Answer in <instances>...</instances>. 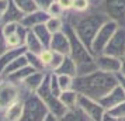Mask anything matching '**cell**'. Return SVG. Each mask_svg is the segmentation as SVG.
<instances>
[{
    "label": "cell",
    "mask_w": 125,
    "mask_h": 121,
    "mask_svg": "<svg viewBox=\"0 0 125 121\" xmlns=\"http://www.w3.org/2000/svg\"><path fill=\"white\" fill-rule=\"evenodd\" d=\"M65 23L69 24L79 40L86 45V48L91 52V44L96 38L97 33L100 31L104 24L110 21L105 13L100 9H90L84 13H76L73 10L66 11L63 16Z\"/></svg>",
    "instance_id": "6da1fadb"
},
{
    "label": "cell",
    "mask_w": 125,
    "mask_h": 121,
    "mask_svg": "<svg viewBox=\"0 0 125 121\" xmlns=\"http://www.w3.org/2000/svg\"><path fill=\"white\" fill-rule=\"evenodd\" d=\"M28 94H31L24 85H16L7 79L0 80V118L11 104L18 100H24Z\"/></svg>",
    "instance_id": "277c9868"
},
{
    "label": "cell",
    "mask_w": 125,
    "mask_h": 121,
    "mask_svg": "<svg viewBox=\"0 0 125 121\" xmlns=\"http://www.w3.org/2000/svg\"><path fill=\"white\" fill-rule=\"evenodd\" d=\"M77 107L90 118V121H101L103 115L105 114V110L103 109V106L98 101L84 96H79Z\"/></svg>",
    "instance_id": "30bf717a"
},
{
    "label": "cell",
    "mask_w": 125,
    "mask_h": 121,
    "mask_svg": "<svg viewBox=\"0 0 125 121\" xmlns=\"http://www.w3.org/2000/svg\"><path fill=\"white\" fill-rule=\"evenodd\" d=\"M9 49L6 42V37H4V33H3V25L0 24V55H3L4 52Z\"/></svg>",
    "instance_id": "d590c367"
},
{
    "label": "cell",
    "mask_w": 125,
    "mask_h": 121,
    "mask_svg": "<svg viewBox=\"0 0 125 121\" xmlns=\"http://www.w3.org/2000/svg\"><path fill=\"white\" fill-rule=\"evenodd\" d=\"M34 72H37V70H35L32 66L28 65V66H25V68L17 70V72H14L11 75L6 76V77H3V79H7V80H10L11 83H16V85H23L24 82H25V79H27L30 75H32Z\"/></svg>",
    "instance_id": "603a6c76"
},
{
    "label": "cell",
    "mask_w": 125,
    "mask_h": 121,
    "mask_svg": "<svg viewBox=\"0 0 125 121\" xmlns=\"http://www.w3.org/2000/svg\"><path fill=\"white\" fill-rule=\"evenodd\" d=\"M13 1L24 14H30V13L38 10V7L35 4V0H13Z\"/></svg>",
    "instance_id": "f1b7e54d"
},
{
    "label": "cell",
    "mask_w": 125,
    "mask_h": 121,
    "mask_svg": "<svg viewBox=\"0 0 125 121\" xmlns=\"http://www.w3.org/2000/svg\"><path fill=\"white\" fill-rule=\"evenodd\" d=\"M103 54H107L115 58H124L125 56V27H118L114 33L113 38L110 40L108 45Z\"/></svg>",
    "instance_id": "8fae6325"
},
{
    "label": "cell",
    "mask_w": 125,
    "mask_h": 121,
    "mask_svg": "<svg viewBox=\"0 0 125 121\" xmlns=\"http://www.w3.org/2000/svg\"><path fill=\"white\" fill-rule=\"evenodd\" d=\"M101 121H121L119 118H117V117H114V115H111L108 111H105V114L103 115Z\"/></svg>",
    "instance_id": "f35d334b"
},
{
    "label": "cell",
    "mask_w": 125,
    "mask_h": 121,
    "mask_svg": "<svg viewBox=\"0 0 125 121\" xmlns=\"http://www.w3.org/2000/svg\"><path fill=\"white\" fill-rule=\"evenodd\" d=\"M25 56H27V61H28V65L30 66H32L35 70H41V72H46L44 69V66L41 64V59L38 55H35V54H31V52H25Z\"/></svg>",
    "instance_id": "f546056e"
},
{
    "label": "cell",
    "mask_w": 125,
    "mask_h": 121,
    "mask_svg": "<svg viewBox=\"0 0 125 121\" xmlns=\"http://www.w3.org/2000/svg\"><path fill=\"white\" fill-rule=\"evenodd\" d=\"M49 48L52 51L63 55V56H69L70 55V42H69V38L68 35L65 34V31L52 35Z\"/></svg>",
    "instance_id": "9a60e30c"
},
{
    "label": "cell",
    "mask_w": 125,
    "mask_h": 121,
    "mask_svg": "<svg viewBox=\"0 0 125 121\" xmlns=\"http://www.w3.org/2000/svg\"><path fill=\"white\" fill-rule=\"evenodd\" d=\"M98 9L119 27H125V0H101Z\"/></svg>",
    "instance_id": "9c48e42d"
},
{
    "label": "cell",
    "mask_w": 125,
    "mask_h": 121,
    "mask_svg": "<svg viewBox=\"0 0 125 121\" xmlns=\"http://www.w3.org/2000/svg\"><path fill=\"white\" fill-rule=\"evenodd\" d=\"M9 3H10V0H0V18L4 16L7 7H9Z\"/></svg>",
    "instance_id": "74e56055"
},
{
    "label": "cell",
    "mask_w": 125,
    "mask_h": 121,
    "mask_svg": "<svg viewBox=\"0 0 125 121\" xmlns=\"http://www.w3.org/2000/svg\"><path fill=\"white\" fill-rule=\"evenodd\" d=\"M56 1H58V4L65 10V13L70 11L73 9V4H74V0H56Z\"/></svg>",
    "instance_id": "8d00e7d4"
},
{
    "label": "cell",
    "mask_w": 125,
    "mask_h": 121,
    "mask_svg": "<svg viewBox=\"0 0 125 121\" xmlns=\"http://www.w3.org/2000/svg\"><path fill=\"white\" fill-rule=\"evenodd\" d=\"M51 18V16L46 11H42V10H35V11L30 13V14H25L23 18V24L24 27H27L28 30L34 28L37 25H41V24H45L48 20Z\"/></svg>",
    "instance_id": "2e32d148"
},
{
    "label": "cell",
    "mask_w": 125,
    "mask_h": 121,
    "mask_svg": "<svg viewBox=\"0 0 125 121\" xmlns=\"http://www.w3.org/2000/svg\"><path fill=\"white\" fill-rule=\"evenodd\" d=\"M27 52V48L24 46H18V48H9L3 55H0V72H3L9 64H11L14 59H17L18 56H21Z\"/></svg>",
    "instance_id": "e0dca14e"
},
{
    "label": "cell",
    "mask_w": 125,
    "mask_h": 121,
    "mask_svg": "<svg viewBox=\"0 0 125 121\" xmlns=\"http://www.w3.org/2000/svg\"><path fill=\"white\" fill-rule=\"evenodd\" d=\"M125 101V92L124 89L119 86H115L111 90V92L105 94L101 100H98V103L103 106V109L105 110V111H110V110H113L114 107H117L118 104L124 103Z\"/></svg>",
    "instance_id": "4fadbf2b"
},
{
    "label": "cell",
    "mask_w": 125,
    "mask_h": 121,
    "mask_svg": "<svg viewBox=\"0 0 125 121\" xmlns=\"http://www.w3.org/2000/svg\"><path fill=\"white\" fill-rule=\"evenodd\" d=\"M119 75L125 76V58L121 59V69H119Z\"/></svg>",
    "instance_id": "b9f144b4"
},
{
    "label": "cell",
    "mask_w": 125,
    "mask_h": 121,
    "mask_svg": "<svg viewBox=\"0 0 125 121\" xmlns=\"http://www.w3.org/2000/svg\"><path fill=\"white\" fill-rule=\"evenodd\" d=\"M38 56H40L41 64H42V66H44V69H45L46 72H53L59 65L62 64L63 58H65L63 55H61V54L52 51L51 48H45Z\"/></svg>",
    "instance_id": "5bb4252c"
},
{
    "label": "cell",
    "mask_w": 125,
    "mask_h": 121,
    "mask_svg": "<svg viewBox=\"0 0 125 121\" xmlns=\"http://www.w3.org/2000/svg\"><path fill=\"white\" fill-rule=\"evenodd\" d=\"M58 121H90V118L79 107H74V109H69L63 115H61Z\"/></svg>",
    "instance_id": "484cf974"
},
{
    "label": "cell",
    "mask_w": 125,
    "mask_h": 121,
    "mask_svg": "<svg viewBox=\"0 0 125 121\" xmlns=\"http://www.w3.org/2000/svg\"><path fill=\"white\" fill-rule=\"evenodd\" d=\"M1 25L9 48H18L25 45V38L30 31L27 27H24L21 23H6Z\"/></svg>",
    "instance_id": "52a82bcc"
},
{
    "label": "cell",
    "mask_w": 125,
    "mask_h": 121,
    "mask_svg": "<svg viewBox=\"0 0 125 121\" xmlns=\"http://www.w3.org/2000/svg\"><path fill=\"white\" fill-rule=\"evenodd\" d=\"M0 121H1V118H0Z\"/></svg>",
    "instance_id": "bcb514c9"
},
{
    "label": "cell",
    "mask_w": 125,
    "mask_h": 121,
    "mask_svg": "<svg viewBox=\"0 0 125 121\" xmlns=\"http://www.w3.org/2000/svg\"><path fill=\"white\" fill-rule=\"evenodd\" d=\"M46 28L49 30V33L52 35L58 34V33H62L65 28V20L62 17H51L48 21L45 23Z\"/></svg>",
    "instance_id": "83f0119b"
},
{
    "label": "cell",
    "mask_w": 125,
    "mask_h": 121,
    "mask_svg": "<svg viewBox=\"0 0 125 121\" xmlns=\"http://www.w3.org/2000/svg\"><path fill=\"white\" fill-rule=\"evenodd\" d=\"M46 13H48L51 17H62L63 18V16H65V10H63L62 7L58 4L56 0H55V1L51 4V7L48 9V11H46Z\"/></svg>",
    "instance_id": "d6a6232c"
},
{
    "label": "cell",
    "mask_w": 125,
    "mask_h": 121,
    "mask_svg": "<svg viewBox=\"0 0 125 121\" xmlns=\"http://www.w3.org/2000/svg\"><path fill=\"white\" fill-rule=\"evenodd\" d=\"M1 79H3V76H1V72H0V80H1Z\"/></svg>",
    "instance_id": "7bdbcfd3"
},
{
    "label": "cell",
    "mask_w": 125,
    "mask_h": 121,
    "mask_svg": "<svg viewBox=\"0 0 125 121\" xmlns=\"http://www.w3.org/2000/svg\"><path fill=\"white\" fill-rule=\"evenodd\" d=\"M24 16H25V14L14 4V1L10 0L6 13H4V16L1 17V23L3 24H6V23H21Z\"/></svg>",
    "instance_id": "d6986e66"
},
{
    "label": "cell",
    "mask_w": 125,
    "mask_h": 121,
    "mask_svg": "<svg viewBox=\"0 0 125 121\" xmlns=\"http://www.w3.org/2000/svg\"><path fill=\"white\" fill-rule=\"evenodd\" d=\"M124 58H125V56H124Z\"/></svg>",
    "instance_id": "7dc6e473"
},
{
    "label": "cell",
    "mask_w": 125,
    "mask_h": 121,
    "mask_svg": "<svg viewBox=\"0 0 125 121\" xmlns=\"http://www.w3.org/2000/svg\"><path fill=\"white\" fill-rule=\"evenodd\" d=\"M55 0H35V4L38 7V10H42V11H48V9L51 7V4Z\"/></svg>",
    "instance_id": "e575fe53"
},
{
    "label": "cell",
    "mask_w": 125,
    "mask_h": 121,
    "mask_svg": "<svg viewBox=\"0 0 125 121\" xmlns=\"http://www.w3.org/2000/svg\"><path fill=\"white\" fill-rule=\"evenodd\" d=\"M63 31H65V34L68 35L69 42H70V55H69V56L72 58L74 61V64H76L77 76H84V75H89L91 72L97 70L94 55H93V54L86 48L84 44L79 40V37L76 35L73 28H72L69 24L65 23Z\"/></svg>",
    "instance_id": "3957f363"
},
{
    "label": "cell",
    "mask_w": 125,
    "mask_h": 121,
    "mask_svg": "<svg viewBox=\"0 0 125 121\" xmlns=\"http://www.w3.org/2000/svg\"><path fill=\"white\" fill-rule=\"evenodd\" d=\"M25 48H27V52H31V54H35V55H40L41 52L44 51L45 48L42 45L37 35L32 33V30H30L28 34H27V38H25Z\"/></svg>",
    "instance_id": "7402d4cb"
},
{
    "label": "cell",
    "mask_w": 125,
    "mask_h": 121,
    "mask_svg": "<svg viewBox=\"0 0 125 121\" xmlns=\"http://www.w3.org/2000/svg\"><path fill=\"white\" fill-rule=\"evenodd\" d=\"M94 59H96V66L98 70L114 73V75L119 73L122 58H115L111 55H107V54H100V55H96Z\"/></svg>",
    "instance_id": "7c38bea8"
},
{
    "label": "cell",
    "mask_w": 125,
    "mask_h": 121,
    "mask_svg": "<svg viewBox=\"0 0 125 121\" xmlns=\"http://www.w3.org/2000/svg\"><path fill=\"white\" fill-rule=\"evenodd\" d=\"M44 121H58V117H56V115H53L52 113H48L46 117L44 118Z\"/></svg>",
    "instance_id": "60d3db41"
},
{
    "label": "cell",
    "mask_w": 125,
    "mask_h": 121,
    "mask_svg": "<svg viewBox=\"0 0 125 121\" xmlns=\"http://www.w3.org/2000/svg\"><path fill=\"white\" fill-rule=\"evenodd\" d=\"M111 115H114V117H117V118H119V120H122V118H125V101L124 103L118 104L117 107H114L113 110H110L108 111Z\"/></svg>",
    "instance_id": "836d02e7"
},
{
    "label": "cell",
    "mask_w": 125,
    "mask_h": 121,
    "mask_svg": "<svg viewBox=\"0 0 125 121\" xmlns=\"http://www.w3.org/2000/svg\"><path fill=\"white\" fill-rule=\"evenodd\" d=\"M0 24H3V23H1V18H0Z\"/></svg>",
    "instance_id": "ee69618b"
},
{
    "label": "cell",
    "mask_w": 125,
    "mask_h": 121,
    "mask_svg": "<svg viewBox=\"0 0 125 121\" xmlns=\"http://www.w3.org/2000/svg\"><path fill=\"white\" fill-rule=\"evenodd\" d=\"M48 72H41V70H37V72H34L32 75H30L27 79H25V82H24L23 85L27 89H28L31 93H35L38 89H40V86L42 85V82H44V79H45V76Z\"/></svg>",
    "instance_id": "44dd1931"
},
{
    "label": "cell",
    "mask_w": 125,
    "mask_h": 121,
    "mask_svg": "<svg viewBox=\"0 0 125 121\" xmlns=\"http://www.w3.org/2000/svg\"><path fill=\"white\" fill-rule=\"evenodd\" d=\"M115 86H118L117 75L97 69L89 75L73 77L72 89L79 93L80 96L98 101L105 94H108Z\"/></svg>",
    "instance_id": "7a4b0ae2"
},
{
    "label": "cell",
    "mask_w": 125,
    "mask_h": 121,
    "mask_svg": "<svg viewBox=\"0 0 125 121\" xmlns=\"http://www.w3.org/2000/svg\"><path fill=\"white\" fill-rule=\"evenodd\" d=\"M91 9V4L89 0H74V4H73V11L76 13H84L87 10Z\"/></svg>",
    "instance_id": "1f68e13d"
},
{
    "label": "cell",
    "mask_w": 125,
    "mask_h": 121,
    "mask_svg": "<svg viewBox=\"0 0 125 121\" xmlns=\"http://www.w3.org/2000/svg\"><path fill=\"white\" fill-rule=\"evenodd\" d=\"M31 30L37 35V38L42 42L44 48H49V44H51V40H52V34L49 33V30L46 28L45 24L37 25V27H34V28H31Z\"/></svg>",
    "instance_id": "4316f807"
},
{
    "label": "cell",
    "mask_w": 125,
    "mask_h": 121,
    "mask_svg": "<svg viewBox=\"0 0 125 121\" xmlns=\"http://www.w3.org/2000/svg\"><path fill=\"white\" fill-rule=\"evenodd\" d=\"M53 73H56V75H66V76H70V77H76V76H77V68H76V64H74V61L72 58L65 56L63 61H62V64L53 70Z\"/></svg>",
    "instance_id": "ffe728a7"
},
{
    "label": "cell",
    "mask_w": 125,
    "mask_h": 121,
    "mask_svg": "<svg viewBox=\"0 0 125 121\" xmlns=\"http://www.w3.org/2000/svg\"><path fill=\"white\" fill-rule=\"evenodd\" d=\"M49 111L37 93L28 94L24 100V110L20 121H44Z\"/></svg>",
    "instance_id": "8992f818"
},
{
    "label": "cell",
    "mask_w": 125,
    "mask_h": 121,
    "mask_svg": "<svg viewBox=\"0 0 125 121\" xmlns=\"http://www.w3.org/2000/svg\"><path fill=\"white\" fill-rule=\"evenodd\" d=\"M58 82H59V86H61L62 92L70 90L72 86H73V77L66 76V75H58Z\"/></svg>",
    "instance_id": "4dcf8cb0"
},
{
    "label": "cell",
    "mask_w": 125,
    "mask_h": 121,
    "mask_svg": "<svg viewBox=\"0 0 125 121\" xmlns=\"http://www.w3.org/2000/svg\"><path fill=\"white\" fill-rule=\"evenodd\" d=\"M35 93H37V96L42 100V103L46 106L48 111L52 113L53 115H56L58 118L68 111V109L62 104V101L59 100V97L55 96V94L51 92V87H49V72L46 73L45 79L42 82V85H41L40 89Z\"/></svg>",
    "instance_id": "5b68a950"
},
{
    "label": "cell",
    "mask_w": 125,
    "mask_h": 121,
    "mask_svg": "<svg viewBox=\"0 0 125 121\" xmlns=\"http://www.w3.org/2000/svg\"><path fill=\"white\" fill-rule=\"evenodd\" d=\"M117 79H118V85L122 87V89H124V92H125V76L117 73Z\"/></svg>",
    "instance_id": "ab89813d"
},
{
    "label": "cell",
    "mask_w": 125,
    "mask_h": 121,
    "mask_svg": "<svg viewBox=\"0 0 125 121\" xmlns=\"http://www.w3.org/2000/svg\"><path fill=\"white\" fill-rule=\"evenodd\" d=\"M121 121H125V118H122V120H121Z\"/></svg>",
    "instance_id": "f6af8a7d"
},
{
    "label": "cell",
    "mask_w": 125,
    "mask_h": 121,
    "mask_svg": "<svg viewBox=\"0 0 125 121\" xmlns=\"http://www.w3.org/2000/svg\"><path fill=\"white\" fill-rule=\"evenodd\" d=\"M25 100V99H24ZM24 100H18L14 104H11L9 109L3 113L1 121H20L24 110Z\"/></svg>",
    "instance_id": "ac0fdd59"
},
{
    "label": "cell",
    "mask_w": 125,
    "mask_h": 121,
    "mask_svg": "<svg viewBox=\"0 0 125 121\" xmlns=\"http://www.w3.org/2000/svg\"><path fill=\"white\" fill-rule=\"evenodd\" d=\"M79 96H80V94L77 92H74L73 89H70V90H65V92L61 93L59 100H61L63 106L69 110V109H74V107H77Z\"/></svg>",
    "instance_id": "cb8c5ba5"
},
{
    "label": "cell",
    "mask_w": 125,
    "mask_h": 121,
    "mask_svg": "<svg viewBox=\"0 0 125 121\" xmlns=\"http://www.w3.org/2000/svg\"><path fill=\"white\" fill-rule=\"evenodd\" d=\"M118 27L119 25L115 23V21L110 20V21H107V23L100 28V31L97 33L96 38H94L93 44H91V54H93L94 56H96V55H100V54L104 52L105 46L108 45L110 40L113 38L114 33L117 31Z\"/></svg>",
    "instance_id": "ba28073f"
},
{
    "label": "cell",
    "mask_w": 125,
    "mask_h": 121,
    "mask_svg": "<svg viewBox=\"0 0 125 121\" xmlns=\"http://www.w3.org/2000/svg\"><path fill=\"white\" fill-rule=\"evenodd\" d=\"M25 66H28V61H27V56H25V54H24L21 56H18L17 59H14L11 64L7 65L6 68H4V70L1 72V76L6 77V76L11 75V73H14V72H17V70H20V69H23Z\"/></svg>",
    "instance_id": "d4e9b609"
}]
</instances>
